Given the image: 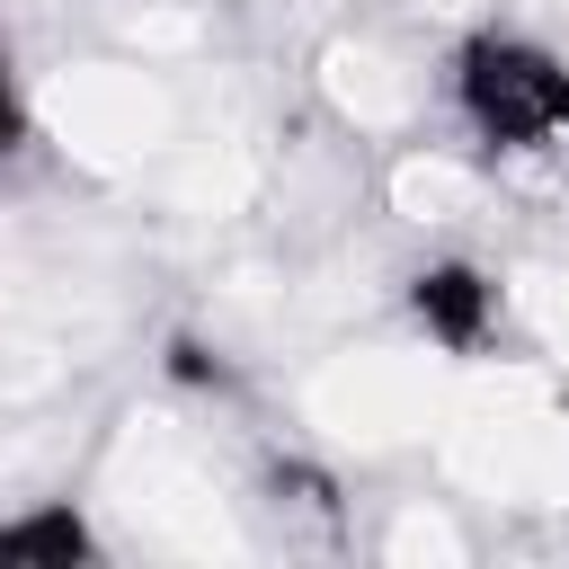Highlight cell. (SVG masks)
<instances>
[{
  "label": "cell",
  "mask_w": 569,
  "mask_h": 569,
  "mask_svg": "<svg viewBox=\"0 0 569 569\" xmlns=\"http://www.w3.org/2000/svg\"><path fill=\"white\" fill-rule=\"evenodd\" d=\"M453 98L489 151L569 169V62L560 53H542L525 36H471L453 62Z\"/></svg>",
  "instance_id": "1"
},
{
  "label": "cell",
  "mask_w": 569,
  "mask_h": 569,
  "mask_svg": "<svg viewBox=\"0 0 569 569\" xmlns=\"http://www.w3.org/2000/svg\"><path fill=\"white\" fill-rule=\"evenodd\" d=\"M44 116L62 124V142H71L80 160H107V169L142 160V151L169 133L160 89H151L142 71H124V62H107V71H71V80L53 89V107H44Z\"/></svg>",
  "instance_id": "2"
},
{
  "label": "cell",
  "mask_w": 569,
  "mask_h": 569,
  "mask_svg": "<svg viewBox=\"0 0 569 569\" xmlns=\"http://www.w3.org/2000/svg\"><path fill=\"white\" fill-rule=\"evenodd\" d=\"M329 98H338V116H347L356 133H391V124L409 116L418 80H409L391 53H373V44H329Z\"/></svg>",
  "instance_id": "3"
},
{
  "label": "cell",
  "mask_w": 569,
  "mask_h": 569,
  "mask_svg": "<svg viewBox=\"0 0 569 569\" xmlns=\"http://www.w3.org/2000/svg\"><path fill=\"white\" fill-rule=\"evenodd\" d=\"M471 196H480V169L453 151H400V169H391V213H409V222H462Z\"/></svg>",
  "instance_id": "4"
}]
</instances>
